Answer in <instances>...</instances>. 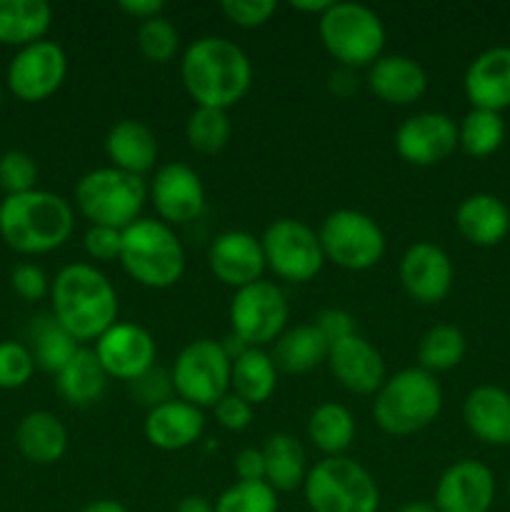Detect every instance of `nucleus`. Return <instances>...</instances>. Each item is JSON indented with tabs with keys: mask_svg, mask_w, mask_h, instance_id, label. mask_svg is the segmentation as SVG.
Returning a JSON list of instances; mask_svg holds the SVG:
<instances>
[{
	"mask_svg": "<svg viewBox=\"0 0 510 512\" xmlns=\"http://www.w3.org/2000/svg\"><path fill=\"white\" fill-rule=\"evenodd\" d=\"M180 78L195 105L228 110L248 95L253 85V63L233 40L203 35L183 50Z\"/></svg>",
	"mask_w": 510,
	"mask_h": 512,
	"instance_id": "f257e3e1",
	"label": "nucleus"
},
{
	"mask_svg": "<svg viewBox=\"0 0 510 512\" xmlns=\"http://www.w3.org/2000/svg\"><path fill=\"white\" fill-rule=\"evenodd\" d=\"M50 305L60 325L78 343L98 340L118 323V293L108 275L90 263H70L50 280Z\"/></svg>",
	"mask_w": 510,
	"mask_h": 512,
	"instance_id": "f03ea898",
	"label": "nucleus"
},
{
	"mask_svg": "<svg viewBox=\"0 0 510 512\" xmlns=\"http://www.w3.org/2000/svg\"><path fill=\"white\" fill-rule=\"evenodd\" d=\"M73 230V205L50 190L5 195L0 203V238L20 255L53 253L68 243Z\"/></svg>",
	"mask_w": 510,
	"mask_h": 512,
	"instance_id": "7ed1b4c3",
	"label": "nucleus"
},
{
	"mask_svg": "<svg viewBox=\"0 0 510 512\" xmlns=\"http://www.w3.org/2000/svg\"><path fill=\"white\" fill-rule=\"evenodd\" d=\"M443 410V388L433 373L423 368H405L385 378L375 393L373 418L388 435H413L428 428Z\"/></svg>",
	"mask_w": 510,
	"mask_h": 512,
	"instance_id": "20e7f679",
	"label": "nucleus"
},
{
	"mask_svg": "<svg viewBox=\"0 0 510 512\" xmlns=\"http://www.w3.org/2000/svg\"><path fill=\"white\" fill-rule=\"evenodd\" d=\"M120 265L143 288L165 290L185 273L183 243L163 220L138 218L123 230Z\"/></svg>",
	"mask_w": 510,
	"mask_h": 512,
	"instance_id": "39448f33",
	"label": "nucleus"
},
{
	"mask_svg": "<svg viewBox=\"0 0 510 512\" xmlns=\"http://www.w3.org/2000/svg\"><path fill=\"white\" fill-rule=\"evenodd\" d=\"M303 495L313 512H378L380 508L375 478L348 455L318 460L305 475Z\"/></svg>",
	"mask_w": 510,
	"mask_h": 512,
	"instance_id": "423d86ee",
	"label": "nucleus"
},
{
	"mask_svg": "<svg viewBox=\"0 0 510 512\" xmlns=\"http://www.w3.org/2000/svg\"><path fill=\"white\" fill-rule=\"evenodd\" d=\"M325 50L343 68H370L383 55L385 25L373 8L363 3H330L318 18Z\"/></svg>",
	"mask_w": 510,
	"mask_h": 512,
	"instance_id": "0eeeda50",
	"label": "nucleus"
},
{
	"mask_svg": "<svg viewBox=\"0 0 510 512\" xmlns=\"http://www.w3.org/2000/svg\"><path fill=\"white\" fill-rule=\"evenodd\" d=\"M148 185L138 175L113 168H95L85 173L75 185V208L90 225H108L125 230L140 218Z\"/></svg>",
	"mask_w": 510,
	"mask_h": 512,
	"instance_id": "6e6552de",
	"label": "nucleus"
},
{
	"mask_svg": "<svg viewBox=\"0 0 510 512\" xmlns=\"http://www.w3.org/2000/svg\"><path fill=\"white\" fill-rule=\"evenodd\" d=\"M230 365L233 360L220 340H193L180 350L170 370L175 395L200 410L215 408V403L230 393Z\"/></svg>",
	"mask_w": 510,
	"mask_h": 512,
	"instance_id": "1a4fd4ad",
	"label": "nucleus"
},
{
	"mask_svg": "<svg viewBox=\"0 0 510 512\" xmlns=\"http://www.w3.org/2000/svg\"><path fill=\"white\" fill-rule=\"evenodd\" d=\"M325 260L345 270H368L385 255V233L368 213L333 210L318 230Z\"/></svg>",
	"mask_w": 510,
	"mask_h": 512,
	"instance_id": "9d476101",
	"label": "nucleus"
},
{
	"mask_svg": "<svg viewBox=\"0 0 510 512\" xmlns=\"http://www.w3.org/2000/svg\"><path fill=\"white\" fill-rule=\"evenodd\" d=\"M265 268L288 283H308L323 270L325 253L318 233L298 218H278L260 238Z\"/></svg>",
	"mask_w": 510,
	"mask_h": 512,
	"instance_id": "9b49d317",
	"label": "nucleus"
},
{
	"mask_svg": "<svg viewBox=\"0 0 510 512\" xmlns=\"http://www.w3.org/2000/svg\"><path fill=\"white\" fill-rule=\"evenodd\" d=\"M288 313V298L270 280H255L235 290L228 310L233 335L248 348H265L275 343L285 333Z\"/></svg>",
	"mask_w": 510,
	"mask_h": 512,
	"instance_id": "f8f14e48",
	"label": "nucleus"
},
{
	"mask_svg": "<svg viewBox=\"0 0 510 512\" xmlns=\"http://www.w3.org/2000/svg\"><path fill=\"white\" fill-rule=\"evenodd\" d=\"M68 75V55L55 40H38L25 45L8 63L5 83L23 103H40L58 93Z\"/></svg>",
	"mask_w": 510,
	"mask_h": 512,
	"instance_id": "ddd939ff",
	"label": "nucleus"
},
{
	"mask_svg": "<svg viewBox=\"0 0 510 512\" xmlns=\"http://www.w3.org/2000/svg\"><path fill=\"white\" fill-rule=\"evenodd\" d=\"M455 148H458V123L438 110L410 115L395 130L398 155L405 163L418 165V168L443 163L455 153Z\"/></svg>",
	"mask_w": 510,
	"mask_h": 512,
	"instance_id": "4468645a",
	"label": "nucleus"
},
{
	"mask_svg": "<svg viewBox=\"0 0 510 512\" xmlns=\"http://www.w3.org/2000/svg\"><path fill=\"white\" fill-rule=\"evenodd\" d=\"M95 355L108 378L133 383L135 378L155 368L158 348L155 338L135 323H115L95 340Z\"/></svg>",
	"mask_w": 510,
	"mask_h": 512,
	"instance_id": "2eb2a0df",
	"label": "nucleus"
},
{
	"mask_svg": "<svg viewBox=\"0 0 510 512\" xmlns=\"http://www.w3.org/2000/svg\"><path fill=\"white\" fill-rule=\"evenodd\" d=\"M155 213L163 223L185 225L200 218L205 210V185L200 175L185 163H165L155 170L148 188Z\"/></svg>",
	"mask_w": 510,
	"mask_h": 512,
	"instance_id": "dca6fc26",
	"label": "nucleus"
},
{
	"mask_svg": "<svg viewBox=\"0 0 510 512\" xmlns=\"http://www.w3.org/2000/svg\"><path fill=\"white\" fill-rule=\"evenodd\" d=\"M453 260L440 245L420 240L400 258V283L420 305H438L453 290Z\"/></svg>",
	"mask_w": 510,
	"mask_h": 512,
	"instance_id": "f3484780",
	"label": "nucleus"
},
{
	"mask_svg": "<svg viewBox=\"0 0 510 512\" xmlns=\"http://www.w3.org/2000/svg\"><path fill=\"white\" fill-rule=\"evenodd\" d=\"M495 503V475L480 460H458L440 475L433 505L438 512H488Z\"/></svg>",
	"mask_w": 510,
	"mask_h": 512,
	"instance_id": "a211bd4d",
	"label": "nucleus"
},
{
	"mask_svg": "<svg viewBox=\"0 0 510 512\" xmlns=\"http://www.w3.org/2000/svg\"><path fill=\"white\" fill-rule=\"evenodd\" d=\"M208 268L220 283L235 290L263 280L265 255L260 238L248 230H225L210 243Z\"/></svg>",
	"mask_w": 510,
	"mask_h": 512,
	"instance_id": "6ab92c4d",
	"label": "nucleus"
},
{
	"mask_svg": "<svg viewBox=\"0 0 510 512\" xmlns=\"http://www.w3.org/2000/svg\"><path fill=\"white\" fill-rule=\"evenodd\" d=\"M328 365L335 380L355 395H375L388 378L380 350L358 333L330 345Z\"/></svg>",
	"mask_w": 510,
	"mask_h": 512,
	"instance_id": "aec40b11",
	"label": "nucleus"
},
{
	"mask_svg": "<svg viewBox=\"0 0 510 512\" xmlns=\"http://www.w3.org/2000/svg\"><path fill=\"white\" fill-rule=\"evenodd\" d=\"M473 108L503 113L510 108V45H493L470 60L463 78Z\"/></svg>",
	"mask_w": 510,
	"mask_h": 512,
	"instance_id": "412c9836",
	"label": "nucleus"
},
{
	"mask_svg": "<svg viewBox=\"0 0 510 512\" xmlns=\"http://www.w3.org/2000/svg\"><path fill=\"white\" fill-rule=\"evenodd\" d=\"M205 430L203 410L185 400L173 398L158 408L148 410L143 423L145 440L153 448L165 450V453H178V450L190 448L200 440Z\"/></svg>",
	"mask_w": 510,
	"mask_h": 512,
	"instance_id": "4be33fe9",
	"label": "nucleus"
},
{
	"mask_svg": "<svg viewBox=\"0 0 510 512\" xmlns=\"http://www.w3.org/2000/svg\"><path fill=\"white\" fill-rule=\"evenodd\" d=\"M370 93L388 105H413L428 90V73L410 55H380L368 68Z\"/></svg>",
	"mask_w": 510,
	"mask_h": 512,
	"instance_id": "5701e85b",
	"label": "nucleus"
},
{
	"mask_svg": "<svg viewBox=\"0 0 510 512\" xmlns=\"http://www.w3.org/2000/svg\"><path fill=\"white\" fill-rule=\"evenodd\" d=\"M465 428L485 445H510V393L498 385H478L463 403Z\"/></svg>",
	"mask_w": 510,
	"mask_h": 512,
	"instance_id": "b1692460",
	"label": "nucleus"
},
{
	"mask_svg": "<svg viewBox=\"0 0 510 512\" xmlns=\"http://www.w3.org/2000/svg\"><path fill=\"white\" fill-rule=\"evenodd\" d=\"M105 153L113 168L143 178L155 168L158 138L143 120L125 118L118 120L105 135Z\"/></svg>",
	"mask_w": 510,
	"mask_h": 512,
	"instance_id": "393cba45",
	"label": "nucleus"
},
{
	"mask_svg": "<svg viewBox=\"0 0 510 512\" xmlns=\"http://www.w3.org/2000/svg\"><path fill=\"white\" fill-rule=\"evenodd\" d=\"M455 225L468 243L493 248L510 233V210L498 195L473 193L455 210Z\"/></svg>",
	"mask_w": 510,
	"mask_h": 512,
	"instance_id": "a878e982",
	"label": "nucleus"
},
{
	"mask_svg": "<svg viewBox=\"0 0 510 512\" xmlns=\"http://www.w3.org/2000/svg\"><path fill=\"white\" fill-rule=\"evenodd\" d=\"M15 448L28 463L55 465L68 453V428L50 410H33L15 428Z\"/></svg>",
	"mask_w": 510,
	"mask_h": 512,
	"instance_id": "bb28decb",
	"label": "nucleus"
},
{
	"mask_svg": "<svg viewBox=\"0 0 510 512\" xmlns=\"http://www.w3.org/2000/svg\"><path fill=\"white\" fill-rule=\"evenodd\" d=\"M53 25L48 0H0V45L25 48L45 40Z\"/></svg>",
	"mask_w": 510,
	"mask_h": 512,
	"instance_id": "cd10ccee",
	"label": "nucleus"
},
{
	"mask_svg": "<svg viewBox=\"0 0 510 512\" xmlns=\"http://www.w3.org/2000/svg\"><path fill=\"white\" fill-rule=\"evenodd\" d=\"M330 343L325 335L315 328V323L295 325L285 330L273 348L275 368L290 375H303L315 370L318 365L328 363Z\"/></svg>",
	"mask_w": 510,
	"mask_h": 512,
	"instance_id": "c85d7f7f",
	"label": "nucleus"
},
{
	"mask_svg": "<svg viewBox=\"0 0 510 512\" xmlns=\"http://www.w3.org/2000/svg\"><path fill=\"white\" fill-rule=\"evenodd\" d=\"M108 385V373L100 365L98 355L90 348H80L75 358L55 375V388L60 398L73 408H88L98 403Z\"/></svg>",
	"mask_w": 510,
	"mask_h": 512,
	"instance_id": "c756f323",
	"label": "nucleus"
},
{
	"mask_svg": "<svg viewBox=\"0 0 510 512\" xmlns=\"http://www.w3.org/2000/svg\"><path fill=\"white\" fill-rule=\"evenodd\" d=\"M278 388V368L273 363V355L263 348H248L233 358L230 365V393L240 395L250 405L268 403Z\"/></svg>",
	"mask_w": 510,
	"mask_h": 512,
	"instance_id": "7c9ffc66",
	"label": "nucleus"
},
{
	"mask_svg": "<svg viewBox=\"0 0 510 512\" xmlns=\"http://www.w3.org/2000/svg\"><path fill=\"white\" fill-rule=\"evenodd\" d=\"M265 458V483L275 493H293L303 488L308 465H305V450L300 440H295L288 433L270 435L268 443L263 445Z\"/></svg>",
	"mask_w": 510,
	"mask_h": 512,
	"instance_id": "2f4dec72",
	"label": "nucleus"
},
{
	"mask_svg": "<svg viewBox=\"0 0 510 512\" xmlns=\"http://www.w3.org/2000/svg\"><path fill=\"white\" fill-rule=\"evenodd\" d=\"M28 340L35 368L53 375H58L80 350L78 340L55 320L53 313H43L38 318H33L28 330Z\"/></svg>",
	"mask_w": 510,
	"mask_h": 512,
	"instance_id": "473e14b6",
	"label": "nucleus"
},
{
	"mask_svg": "<svg viewBox=\"0 0 510 512\" xmlns=\"http://www.w3.org/2000/svg\"><path fill=\"white\" fill-rule=\"evenodd\" d=\"M308 438L325 458H338L355 440V418L345 405L323 403L310 413Z\"/></svg>",
	"mask_w": 510,
	"mask_h": 512,
	"instance_id": "72a5a7b5",
	"label": "nucleus"
},
{
	"mask_svg": "<svg viewBox=\"0 0 510 512\" xmlns=\"http://www.w3.org/2000/svg\"><path fill=\"white\" fill-rule=\"evenodd\" d=\"M463 330L450 323H438L423 333L418 343V368L428 373H448L458 368L465 358Z\"/></svg>",
	"mask_w": 510,
	"mask_h": 512,
	"instance_id": "f704fd0d",
	"label": "nucleus"
},
{
	"mask_svg": "<svg viewBox=\"0 0 510 512\" xmlns=\"http://www.w3.org/2000/svg\"><path fill=\"white\" fill-rule=\"evenodd\" d=\"M505 120L493 110L470 108L458 123V148L473 158H488L503 145Z\"/></svg>",
	"mask_w": 510,
	"mask_h": 512,
	"instance_id": "c9c22d12",
	"label": "nucleus"
},
{
	"mask_svg": "<svg viewBox=\"0 0 510 512\" xmlns=\"http://www.w3.org/2000/svg\"><path fill=\"white\" fill-rule=\"evenodd\" d=\"M230 135H233V123H230L228 110L195 105L185 123V138H188L190 148L203 155L220 153L228 145Z\"/></svg>",
	"mask_w": 510,
	"mask_h": 512,
	"instance_id": "e433bc0d",
	"label": "nucleus"
},
{
	"mask_svg": "<svg viewBox=\"0 0 510 512\" xmlns=\"http://www.w3.org/2000/svg\"><path fill=\"white\" fill-rule=\"evenodd\" d=\"M215 512H278V493L265 480H238L215 500Z\"/></svg>",
	"mask_w": 510,
	"mask_h": 512,
	"instance_id": "4c0bfd02",
	"label": "nucleus"
},
{
	"mask_svg": "<svg viewBox=\"0 0 510 512\" xmlns=\"http://www.w3.org/2000/svg\"><path fill=\"white\" fill-rule=\"evenodd\" d=\"M138 48L150 63L165 65L178 55L180 33L165 15L143 20L138 25Z\"/></svg>",
	"mask_w": 510,
	"mask_h": 512,
	"instance_id": "58836bf2",
	"label": "nucleus"
},
{
	"mask_svg": "<svg viewBox=\"0 0 510 512\" xmlns=\"http://www.w3.org/2000/svg\"><path fill=\"white\" fill-rule=\"evenodd\" d=\"M33 353L25 343L3 340L0 343V390H18L30 383L35 373Z\"/></svg>",
	"mask_w": 510,
	"mask_h": 512,
	"instance_id": "ea45409f",
	"label": "nucleus"
},
{
	"mask_svg": "<svg viewBox=\"0 0 510 512\" xmlns=\"http://www.w3.org/2000/svg\"><path fill=\"white\" fill-rule=\"evenodd\" d=\"M38 163L25 150H8L0 155V190L5 195H20L35 190Z\"/></svg>",
	"mask_w": 510,
	"mask_h": 512,
	"instance_id": "a19ab883",
	"label": "nucleus"
},
{
	"mask_svg": "<svg viewBox=\"0 0 510 512\" xmlns=\"http://www.w3.org/2000/svg\"><path fill=\"white\" fill-rule=\"evenodd\" d=\"M128 385L133 398L138 400L140 405H148V410L158 408V405L168 403V400L175 398L173 378H170V373H165L163 368L148 370V373L140 375V378H135L133 383Z\"/></svg>",
	"mask_w": 510,
	"mask_h": 512,
	"instance_id": "79ce46f5",
	"label": "nucleus"
},
{
	"mask_svg": "<svg viewBox=\"0 0 510 512\" xmlns=\"http://www.w3.org/2000/svg\"><path fill=\"white\" fill-rule=\"evenodd\" d=\"M225 18L233 20L240 28H260L268 23L278 10L275 0H223Z\"/></svg>",
	"mask_w": 510,
	"mask_h": 512,
	"instance_id": "37998d69",
	"label": "nucleus"
},
{
	"mask_svg": "<svg viewBox=\"0 0 510 512\" xmlns=\"http://www.w3.org/2000/svg\"><path fill=\"white\" fill-rule=\"evenodd\" d=\"M10 288L15 295L28 303H38L45 295H50V278L45 270L35 263H18L10 273Z\"/></svg>",
	"mask_w": 510,
	"mask_h": 512,
	"instance_id": "c03bdc74",
	"label": "nucleus"
},
{
	"mask_svg": "<svg viewBox=\"0 0 510 512\" xmlns=\"http://www.w3.org/2000/svg\"><path fill=\"white\" fill-rule=\"evenodd\" d=\"M85 253L95 260V263H110V260H120V248H123V230L108 228V225H90L85 230Z\"/></svg>",
	"mask_w": 510,
	"mask_h": 512,
	"instance_id": "a18cd8bd",
	"label": "nucleus"
},
{
	"mask_svg": "<svg viewBox=\"0 0 510 512\" xmlns=\"http://www.w3.org/2000/svg\"><path fill=\"white\" fill-rule=\"evenodd\" d=\"M213 410L220 428L230 430V433H240L253 423V405L235 393H225Z\"/></svg>",
	"mask_w": 510,
	"mask_h": 512,
	"instance_id": "49530a36",
	"label": "nucleus"
},
{
	"mask_svg": "<svg viewBox=\"0 0 510 512\" xmlns=\"http://www.w3.org/2000/svg\"><path fill=\"white\" fill-rule=\"evenodd\" d=\"M315 328L325 335V340H328L330 345L358 333V330H355V318L343 308H325L323 313L315 318Z\"/></svg>",
	"mask_w": 510,
	"mask_h": 512,
	"instance_id": "de8ad7c7",
	"label": "nucleus"
},
{
	"mask_svg": "<svg viewBox=\"0 0 510 512\" xmlns=\"http://www.w3.org/2000/svg\"><path fill=\"white\" fill-rule=\"evenodd\" d=\"M235 475L245 483H258L265 480V458L263 448H243L235 455Z\"/></svg>",
	"mask_w": 510,
	"mask_h": 512,
	"instance_id": "09e8293b",
	"label": "nucleus"
},
{
	"mask_svg": "<svg viewBox=\"0 0 510 512\" xmlns=\"http://www.w3.org/2000/svg\"><path fill=\"white\" fill-rule=\"evenodd\" d=\"M118 8L123 10L125 15H130V18L135 20H150V18H158V15H163L165 10V3L163 0H120Z\"/></svg>",
	"mask_w": 510,
	"mask_h": 512,
	"instance_id": "8fccbe9b",
	"label": "nucleus"
},
{
	"mask_svg": "<svg viewBox=\"0 0 510 512\" xmlns=\"http://www.w3.org/2000/svg\"><path fill=\"white\" fill-rule=\"evenodd\" d=\"M328 88L330 93L338 95V98H350V95L358 90V75H355L353 68H343V65H338V68L330 73V80H328Z\"/></svg>",
	"mask_w": 510,
	"mask_h": 512,
	"instance_id": "3c124183",
	"label": "nucleus"
},
{
	"mask_svg": "<svg viewBox=\"0 0 510 512\" xmlns=\"http://www.w3.org/2000/svg\"><path fill=\"white\" fill-rule=\"evenodd\" d=\"M175 512H215V505L208 498H203V495H185L175 505Z\"/></svg>",
	"mask_w": 510,
	"mask_h": 512,
	"instance_id": "603ef678",
	"label": "nucleus"
},
{
	"mask_svg": "<svg viewBox=\"0 0 510 512\" xmlns=\"http://www.w3.org/2000/svg\"><path fill=\"white\" fill-rule=\"evenodd\" d=\"M330 3H333V0H293L290 8L300 10V13H315L320 18V15L330 8Z\"/></svg>",
	"mask_w": 510,
	"mask_h": 512,
	"instance_id": "864d4df0",
	"label": "nucleus"
},
{
	"mask_svg": "<svg viewBox=\"0 0 510 512\" xmlns=\"http://www.w3.org/2000/svg\"><path fill=\"white\" fill-rule=\"evenodd\" d=\"M78 512H130V510L125 508L123 503H118V500L100 498V500H93V503H88L85 508H80Z\"/></svg>",
	"mask_w": 510,
	"mask_h": 512,
	"instance_id": "5fc2aeb1",
	"label": "nucleus"
},
{
	"mask_svg": "<svg viewBox=\"0 0 510 512\" xmlns=\"http://www.w3.org/2000/svg\"><path fill=\"white\" fill-rule=\"evenodd\" d=\"M395 512H438V510H435V505L428 503V500H410V503L400 505Z\"/></svg>",
	"mask_w": 510,
	"mask_h": 512,
	"instance_id": "6e6d98bb",
	"label": "nucleus"
},
{
	"mask_svg": "<svg viewBox=\"0 0 510 512\" xmlns=\"http://www.w3.org/2000/svg\"><path fill=\"white\" fill-rule=\"evenodd\" d=\"M508 498H510V475H508Z\"/></svg>",
	"mask_w": 510,
	"mask_h": 512,
	"instance_id": "4d7b16f0",
	"label": "nucleus"
},
{
	"mask_svg": "<svg viewBox=\"0 0 510 512\" xmlns=\"http://www.w3.org/2000/svg\"><path fill=\"white\" fill-rule=\"evenodd\" d=\"M0 98H3V88H0Z\"/></svg>",
	"mask_w": 510,
	"mask_h": 512,
	"instance_id": "13d9d810",
	"label": "nucleus"
}]
</instances>
